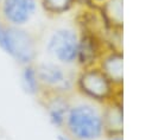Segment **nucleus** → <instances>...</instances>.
I'll return each mask as SVG.
<instances>
[{
    "mask_svg": "<svg viewBox=\"0 0 152 140\" xmlns=\"http://www.w3.org/2000/svg\"><path fill=\"white\" fill-rule=\"evenodd\" d=\"M63 127L72 140H102L106 136L102 108L88 98L70 103Z\"/></svg>",
    "mask_w": 152,
    "mask_h": 140,
    "instance_id": "1",
    "label": "nucleus"
},
{
    "mask_svg": "<svg viewBox=\"0 0 152 140\" xmlns=\"http://www.w3.org/2000/svg\"><path fill=\"white\" fill-rule=\"evenodd\" d=\"M0 46L19 64L27 65L36 61L38 43L36 36L21 26H12L0 20Z\"/></svg>",
    "mask_w": 152,
    "mask_h": 140,
    "instance_id": "2",
    "label": "nucleus"
},
{
    "mask_svg": "<svg viewBox=\"0 0 152 140\" xmlns=\"http://www.w3.org/2000/svg\"><path fill=\"white\" fill-rule=\"evenodd\" d=\"M76 88L83 97L96 103H104L115 97V87L97 65L82 69L76 77Z\"/></svg>",
    "mask_w": 152,
    "mask_h": 140,
    "instance_id": "3",
    "label": "nucleus"
},
{
    "mask_svg": "<svg viewBox=\"0 0 152 140\" xmlns=\"http://www.w3.org/2000/svg\"><path fill=\"white\" fill-rule=\"evenodd\" d=\"M36 71L40 84V93H59L70 95L76 87V77L70 69H66L65 65L57 62L36 64Z\"/></svg>",
    "mask_w": 152,
    "mask_h": 140,
    "instance_id": "4",
    "label": "nucleus"
},
{
    "mask_svg": "<svg viewBox=\"0 0 152 140\" xmlns=\"http://www.w3.org/2000/svg\"><path fill=\"white\" fill-rule=\"evenodd\" d=\"M80 36L72 28H57L50 36L46 51L57 63L71 65L77 63Z\"/></svg>",
    "mask_w": 152,
    "mask_h": 140,
    "instance_id": "5",
    "label": "nucleus"
},
{
    "mask_svg": "<svg viewBox=\"0 0 152 140\" xmlns=\"http://www.w3.org/2000/svg\"><path fill=\"white\" fill-rule=\"evenodd\" d=\"M37 11V0H1L0 20L7 25L23 26Z\"/></svg>",
    "mask_w": 152,
    "mask_h": 140,
    "instance_id": "6",
    "label": "nucleus"
},
{
    "mask_svg": "<svg viewBox=\"0 0 152 140\" xmlns=\"http://www.w3.org/2000/svg\"><path fill=\"white\" fill-rule=\"evenodd\" d=\"M46 108L51 122L62 128L70 107V96L68 94L59 93H40L38 95Z\"/></svg>",
    "mask_w": 152,
    "mask_h": 140,
    "instance_id": "7",
    "label": "nucleus"
},
{
    "mask_svg": "<svg viewBox=\"0 0 152 140\" xmlns=\"http://www.w3.org/2000/svg\"><path fill=\"white\" fill-rule=\"evenodd\" d=\"M104 52L101 51L100 47V38L83 31L82 36H80V45H78V56L77 63L84 68L97 65L101 56Z\"/></svg>",
    "mask_w": 152,
    "mask_h": 140,
    "instance_id": "8",
    "label": "nucleus"
},
{
    "mask_svg": "<svg viewBox=\"0 0 152 140\" xmlns=\"http://www.w3.org/2000/svg\"><path fill=\"white\" fill-rule=\"evenodd\" d=\"M97 66L108 77V79L115 85L120 87L124 82V58L120 50H109L104 52Z\"/></svg>",
    "mask_w": 152,
    "mask_h": 140,
    "instance_id": "9",
    "label": "nucleus"
},
{
    "mask_svg": "<svg viewBox=\"0 0 152 140\" xmlns=\"http://www.w3.org/2000/svg\"><path fill=\"white\" fill-rule=\"evenodd\" d=\"M122 106L121 102L113 98L103 103L102 120L106 136L109 135H122L124 119H122Z\"/></svg>",
    "mask_w": 152,
    "mask_h": 140,
    "instance_id": "10",
    "label": "nucleus"
},
{
    "mask_svg": "<svg viewBox=\"0 0 152 140\" xmlns=\"http://www.w3.org/2000/svg\"><path fill=\"white\" fill-rule=\"evenodd\" d=\"M101 13L110 28L119 30L122 27V0H103Z\"/></svg>",
    "mask_w": 152,
    "mask_h": 140,
    "instance_id": "11",
    "label": "nucleus"
},
{
    "mask_svg": "<svg viewBox=\"0 0 152 140\" xmlns=\"http://www.w3.org/2000/svg\"><path fill=\"white\" fill-rule=\"evenodd\" d=\"M21 78H23V84H24L25 90L28 94L38 96L40 93V84L38 81L37 71H36V63L27 64V65L23 66Z\"/></svg>",
    "mask_w": 152,
    "mask_h": 140,
    "instance_id": "12",
    "label": "nucleus"
},
{
    "mask_svg": "<svg viewBox=\"0 0 152 140\" xmlns=\"http://www.w3.org/2000/svg\"><path fill=\"white\" fill-rule=\"evenodd\" d=\"M43 8L50 14H62L71 8L75 0H40Z\"/></svg>",
    "mask_w": 152,
    "mask_h": 140,
    "instance_id": "13",
    "label": "nucleus"
},
{
    "mask_svg": "<svg viewBox=\"0 0 152 140\" xmlns=\"http://www.w3.org/2000/svg\"><path fill=\"white\" fill-rule=\"evenodd\" d=\"M104 140H122V135H109V136H104Z\"/></svg>",
    "mask_w": 152,
    "mask_h": 140,
    "instance_id": "14",
    "label": "nucleus"
},
{
    "mask_svg": "<svg viewBox=\"0 0 152 140\" xmlns=\"http://www.w3.org/2000/svg\"><path fill=\"white\" fill-rule=\"evenodd\" d=\"M58 140H72V139L70 136H68L66 134H62V135L58 136Z\"/></svg>",
    "mask_w": 152,
    "mask_h": 140,
    "instance_id": "15",
    "label": "nucleus"
},
{
    "mask_svg": "<svg viewBox=\"0 0 152 140\" xmlns=\"http://www.w3.org/2000/svg\"><path fill=\"white\" fill-rule=\"evenodd\" d=\"M91 1H95V2H102L103 0H91Z\"/></svg>",
    "mask_w": 152,
    "mask_h": 140,
    "instance_id": "16",
    "label": "nucleus"
},
{
    "mask_svg": "<svg viewBox=\"0 0 152 140\" xmlns=\"http://www.w3.org/2000/svg\"><path fill=\"white\" fill-rule=\"evenodd\" d=\"M0 1H1V0H0Z\"/></svg>",
    "mask_w": 152,
    "mask_h": 140,
    "instance_id": "17",
    "label": "nucleus"
}]
</instances>
